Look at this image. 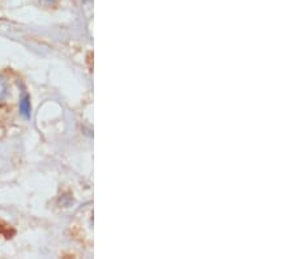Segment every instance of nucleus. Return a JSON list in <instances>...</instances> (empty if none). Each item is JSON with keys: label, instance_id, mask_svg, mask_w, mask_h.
Wrapping results in <instances>:
<instances>
[{"label": "nucleus", "instance_id": "f257e3e1", "mask_svg": "<svg viewBox=\"0 0 294 259\" xmlns=\"http://www.w3.org/2000/svg\"><path fill=\"white\" fill-rule=\"evenodd\" d=\"M20 113L23 114L24 118L29 119L30 114H32V105H30L29 96H24L20 99Z\"/></svg>", "mask_w": 294, "mask_h": 259}, {"label": "nucleus", "instance_id": "f03ea898", "mask_svg": "<svg viewBox=\"0 0 294 259\" xmlns=\"http://www.w3.org/2000/svg\"><path fill=\"white\" fill-rule=\"evenodd\" d=\"M7 94V85L3 79H0V98H3Z\"/></svg>", "mask_w": 294, "mask_h": 259}, {"label": "nucleus", "instance_id": "7ed1b4c3", "mask_svg": "<svg viewBox=\"0 0 294 259\" xmlns=\"http://www.w3.org/2000/svg\"><path fill=\"white\" fill-rule=\"evenodd\" d=\"M41 2L44 4H53L54 2H55V0H41Z\"/></svg>", "mask_w": 294, "mask_h": 259}]
</instances>
